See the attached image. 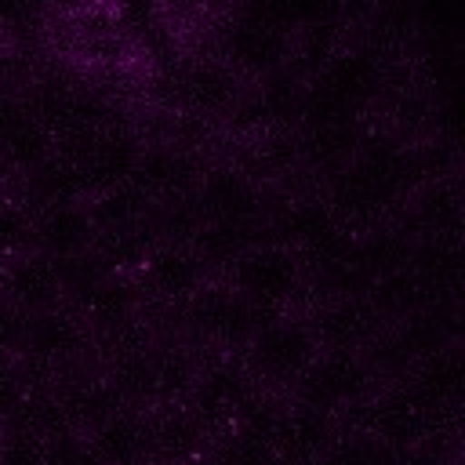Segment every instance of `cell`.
Instances as JSON below:
<instances>
[{"label": "cell", "mask_w": 465, "mask_h": 465, "mask_svg": "<svg viewBox=\"0 0 465 465\" xmlns=\"http://www.w3.org/2000/svg\"><path fill=\"white\" fill-rule=\"evenodd\" d=\"M174 4H207V0H174Z\"/></svg>", "instance_id": "cell-28"}, {"label": "cell", "mask_w": 465, "mask_h": 465, "mask_svg": "<svg viewBox=\"0 0 465 465\" xmlns=\"http://www.w3.org/2000/svg\"><path fill=\"white\" fill-rule=\"evenodd\" d=\"M407 389L425 403V411L440 425V418L454 414L458 400H461V360H458V352L454 349H432L421 360V367H418V374Z\"/></svg>", "instance_id": "cell-19"}, {"label": "cell", "mask_w": 465, "mask_h": 465, "mask_svg": "<svg viewBox=\"0 0 465 465\" xmlns=\"http://www.w3.org/2000/svg\"><path fill=\"white\" fill-rule=\"evenodd\" d=\"M29 392H33L29 371L7 360V363L0 367V425H7V421L22 411V403L29 400Z\"/></svg>", "instance_id": "cell-23"}, {"label": "cell", "mask_w": 465, "mask_h": 465, "mask_svg": "<svg viewBox=\"0 0 465 465\" xmlns=\"http://www.w3.org/2000/svg\"><path fill=\"white\" fill-rule=\"evenodd\" d=\"M25 316L7 294H0V352L15 356L22 349V334H25Z\"/></svg>", "instance_id": "cell-26"}, {"label": "cell", "mask_w": 465, "mask_h": 465, "mask_svg": "<svg viewBox=\"0 0 465 465\" xmlns=\"http://www.w3.org/2000/svg\"><path fill=\"white\" fill-rule=\"evenodd\" d=\"M432 414L411 389H392L371 407V436L385 447H411L432 429Z\"/></svg>", "instance_id": "cell-18"}, {"label": "cell", "mask_w": 465, "mask_h": 465, "mask_svg": "<svg viewBox=\"0 0 465 465\" xmlns=\"http://www.w3.org/2000/svg\"><path fill=\"white\" fill-rule=\"evenodd\" d=\"M371 371L360 360V352H316L312 363L294 381V396L302 407L312 411H338L345 403H356L367 392Z\"/></svg>", "instance_id": "cell-6"}, {"label": "cell", "mask_w": 465, "mask_h": 465, "mask_svg": "<svg viewBox=\"0 0 465 465\" xmlns=\"http://www.w3.org/2000/svg\"><path fill=\"white\" fill-rule=\"evenodd\" d=\"M214 465H280V461H276V450H272L265 440H258V436L236 429V432L222 443V454H218Z\"/></svg>", "instance_id": "cell-22"}, {"label": "cell", "mask_w": 465, "mask_h": 465, "mask_svg": "<svg viewBox=\"0 0 465 465\" xmlns=\"http://www.w3.org/2000/svg\"><path fill=\"white\" fill-rule=\"evenodd\" d=\"M87 450L94 465H142L149 458V432L145 414L138 411H116L102 425H94L87 436Z\"/></svg>", "instance_id": "cell-17"}, {"label": "cell", "mask_w": 465, "mask_h": 465, "mask_svg": "<svg viewBox=\"0 0 465 465\" xmlns=\"http://www.w3.org/2000/svg\"><path fill=\"white\" fill-rule=\"evenodd\" d=\"M331 443H334L331 414L302 403L294 411H280V421L272 432V450L280 465H320Z\"/></svg>", "instance_id": "cell-14"}, {"label": "cell", "mask_w": 465, "mask_h": 465, "mask_svg": "<svg viewBox=\"0 0 465 465\" xmlns=\"http://www.w3.org/2000/svg\"><path fill=\"white\" fill-rule=\"evenodd\" d=\"M7 174H11V163H7V156H4V153H0V182H4V178H7Z\"/></svg>", "instance_id": "cell-27"}, {"label": "cell", "mask_w": 465, "mask_h": 465, "mask_svg": "<svg viewBox=\"0 0 465 465\" xmlns=\"http://www.w3.org/2000/svg\"><path fill=\"white\" fill-rule=\"evenodd\" d=\"M258 403V381L243 371V363H214L196 371L189 389V411L203 421V429L236 425Z\"/></svg>", "instance_id": "cell-5"}, {"label": "cell", "mask_w": 465, "mask_h": 465, "mask_svg": "<svg viewBox=\"0 0 465 465\" xmlns=\"http://www.w3.org/2000/svg\"><path fill=\"white\" fill-rule=\"evenodd\" d=\"M44 465H94L87 440L76 432H58L44 440Z\"/></svg>", "instance_id": "cell-25"}, {"label": "cell", "mask_w": 465, "mask_h": 465, "mask_svg": "<svg viewBox=\"0 0 465 465\" xmlns=\"http://www.w3.org/2000/svg\"><path fill=\"white\" fill-rule=\"evenodd\" d=\"M341 7H345V0H262V7L251 18H262L272 29H280L287 36H298L305 29L334 25Z\"/></svg>", "instance_id": "cell-20"}, {"label": "cell", "mask_w": 465, "mask_h": 465, "mask_svg": "<svg viewBox=\"0 0 465 465\" xmlns=\"http://www.w3.org/2000/svg\"><path fill=\"white\" fill-rule=\"evenodd\" d=\"M200 163L178 149V145H145L138 156V167L131 174V182L149 196V203H167V200H182L193 196L196 182H200Z\"/></svg>", "instance_id": "cell-12"}, {"label": "cell", "mask_w": 465, "mask_h": 465, "mask_svg": "<svg viewBox=\"0 0 465 465\" xmlns=\"http://www.w3.org/2000/svg\"><path fill=\"white\" fill-rule=\"evenodd\" d=\"M305 262L294 247L283 243H254L229 265V291H236L243 302L280 312L294 294L302 291Z\"/></svg>", "instance_id": "cell-2"}, {"label": "cell", "mask_w": 465, "mask_h": 465, "mask_svg": "<svg viewBox=\"0 0 465 465\" xmlns=\"http://www.w3.org/2000/svg\"><path fill=\"white\" fill-rule=\"evenodd\" d=\"M149 432V454L171 461V465H193L203 450V421L178 403H163L160 411L145 414Z\"/></svg>", "instance_id": "cell-16"}, {"label": "cell", "mask_w": 465, "mask_h": 465, "mask_svg": "<svg viewBox=\"0 0 465 465\" xmlns=\"http://www.w3.org/2000/svg\"><path fill=\"white\" fill-rule=\"evenodd\" d=\"M0 465H44V440L33 432L7 429L0 440Z\"/></svg>", "instance_id": "cell-24"}, {"label": "cell", "mask_w": 465, "mask_h": 465, "mask_svg": "<svg viewBox=\"0 0 465 465\" xmlns=\"http://www.w3.org/2000/svg\"><path fill=\"white\" fill-rule=\"evenodd\" d=\"M0 272H4V262H0ZM0 294H4V283H0Z\"/></svg>", "instance_id": "cell-30"}, {"label": "cell", "mask_w": 465, "mask_h": 465, "mask_svg": "<svg viewBox=\"0 0 465 465\" xmlns=\"http://www.w3.org/2000/svg\"><path fill=\"white\" fill-rule=\"evenodd\" d=\"M84 345H87L84 320L76 312L54 305V309L25 316V334H22V349L18 352L36 367H58V363L73 360Z\"/></svg>", "instance_id": "cell-11"}, {"label": "cell", "mask_w": 465, "mask_h": 465, "mask_svg": "<svg viewBox=\"0 0 465 465\" xmlns=\"http://www.w3.org/2000/svg\"><path fill=\"white\" fill-rule=\"evenodd\" d=\"M7 360H11V356H4V352H0V367H4V363H7Z\"/></svg>", "instance_id": "cell-29"}, {"label": "cell", "mask_w": 465, "mask_h": 465, "mask_svg": "<svg viewBox=\"0 0 465 465\" xmlns=\"http://www.w3.org/2000/svg\"><path fill=\"white\" fill-rule=\"evenodd\" d=\"M218 58L232 73H251V76H276L287 69L291 58V36L272 29L262 18L251 15H232L218 29Z\"/></svg>", "instance_id": "cell-4"}, {"label": "cell", "mask_w": 465, "mask_h": 465, "mask_svg": "<svg viewBox=\"0 0 465 465\" xmlns=\"http://www.w3.org/2000/svg\"><path fill=\"white\" fill-rule=\"evenodd\" d=\"M36 251L33 247V214L18 200H0V262Z\"/></svg>", "instance_id": "cell-21"}, {"label": "cell", "mask_w": 465, "mask_h": 465, "mask_svg": "<svg viewBox=\"0 0 465 465\" xmlns=\"http://www.w3.org/2000/svg\"><path fill=\"white\" fill-rule=\"evenodd\" d=\"M142 149H145L142 138L131 127L113 120V124H105V127H98V131H91L69 145H58L54 153H62L69 160V167L76 171L84 200H91V196L127 182L138 167Z\"/></svg>", "instance_id": "cell-1"}, {"label": "cell", "mask_w": 465, "mask_h": 465, "mask_svg": "<svg viewBox=\"0 0 465 465\" xmlns=\"http://www.w3.org/2000/svg\"><path fill=\"white\" fill-rule=\"evenodd\" d=\"M171 91L182 109L214 116L236 105V73L222 58H189L171 69Z\"/></svg>", "instance_id": "cell-9"}, {"label": "cell", "mask_w": 465, "mask_h": 465, "mask_svg": "<svg viewBox=\"0 0 465 465\" xmlns=\"http://www.w3.org/2000/svg\"><path fill=\"white\" fill-rule=\"evenodd\" d=\"M4 294L22 309V312H44L65 302L62 294V269L54 258H47L44 251H25L4 262L0 272Z\"/></svg>", "instance_id": "cell-13"}, {"label": "cell", "mask_w": 465, "mask_h": 465, "mask_svg": "<svg viewBox=\"0 0 465 465\" xmlns=\"http://www.w3.org/2000/svg\"><path fill=\"white\" fill-rule=\"evenodd\" d=\"M309 331L320 352H356L374 331V309L356 294H338L312 312Z\"/></svg>", "instance_id": "cell-15"}, {"label": "cell", "mask_w": 465, "mask_h": 465, "mask_svg": "<svg viewBox=\"0 0 465 465\" xmlns=\"http://www.w3.org/2000/svg\"><path fill=\"white\" fill-rule=\"evenodd\" d=\"M33 247L44 251L47 258H76L91 251L94 243V222L84 200H62V203H44L33 207Z\"/></svg>", "instance_id": "cell-10"}, {"label": "cell", "mask_w": 465, "mask_h": 465, "mask_svg": "<svg viewBox=\"0 0 465 465\" xmlns=\"http://www.w3.org/2000/svg\"><path fill=\"white\" fill-rule=\"evenodd\" d=\"M138 280L153 298L171 302V305H185L203 287L207 269L185 240H156L138 265Z\"/></svg>", "instance_id": "cell-7"}, {"label": "cell", "mask_w": 465, "mask_h": 465, "mask_svg": "<svg viewBox=\"0 0 465 465\" xmlns=\"http://www.w3.org/2000/svg\"><path fill=\"white\" fill-rule=\"evenodd\" d=\"M200 222H254L262 211L258 182L240 167H211L193 189Z\"/></svg>", "instance_id": "cell-8"}, {"label": "cell", "mask_w": 465, "mask_h": 465, "mask_svg": "<svg viewBox=\"0 0 465 465\" xmlns=\"http://www.w3.org/2000/svg\"><path fill=\"white\" fill-rule=\"evenodd\" d=\"M211 465H214V461H211Z\"/></svg>", "instance_id": "cell-31"}, {"label": "cell", "mask_w": 465, "mask_h": 465, "mask_svg": "<svg viewBox=\"0 0 465 465\" xmlns=\"http://www.w3.org/2000/svg\"><path fill=\"white\" fill-rule=\"evenodd\" d=\"M316 341L305 320L272 316L243 345V371L258 385H294L316 356Z\"/></svg>", "instance_id": "cell-3"}]
</instances>
